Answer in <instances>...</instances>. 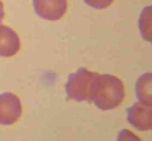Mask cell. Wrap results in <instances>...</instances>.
<instances>
[{
	"mask_svg": "<svg viewBox=\"0 0 152 141\" xmlns=\"http://www.w3.org/2000/svg\"><path fill=\"white\" fill-rule=\"evenodd\" d=\"M124 85L115 76L97 74L92 84L91 99L97 107L107 111L118 107L124 99Z\"/></svg>",
	"mask_w": 152,
	"mask_h": 141,
	"instance_id": "cell-1",
	"label": "cell"
},
{
	"mask_svg": "<svg viewBox=\"0 0 152 141\" xmlns=\"http://www.w3.org/2000/svg\"><path fill=\"white\" fill-rule=\"evenodd\" d=\"M97 74L83 67L70 74L65 85L68 98L76 102L92 101V84Z\"/></svg>",
	"mask_w": 152,
	"mask_h": 141,
	"instance_id": "cell-2",
	"label": "cell"
},
{
	"mask_svg": "<svg viewBox=\"0 0 152 141\" xmlns=\"http://www.w3.org/2000/svg\"><path fill=\"white\" fill-rule=\"evenodd\" d=\"M21 100L17 95L10 92L0 94V124L11 125L22 115Z\"/></svg>",
	"mask_w": 152,
	"mask_h": 141,
	"instance_id": "cell-3",
	"label": "cell"
},
{
	"mask_svg": "<svg viewBox=\"0 0 152 141\" xmlns=\"http://www.w3.org/2000/svg\"><path fill=\"white\" fill-rule=\"evenodd\" d=\"M36 13L42 19L57 21L61 19L67 9V0H33Z\"/></svg>",
	"mask_w": 152,
	"mask_h": 141,
	"instance_id": "cell-4",
	"label": "cell"
},
{
	"mask_svg": "<svg viewBox=\"0 0 152 141\" xmlns=\"http://www.w3.org/2000/svg\"><path fill=\"white\" fill-rule=\"evenodd\" d=\"M127 120L137 130L152 129V105L137 102L126 110Z\"/></svg>",
	"mask_w": 152,
	"mask_h": 141,
	"instance_id": "cell-5",
	"label": "cell"
},
{
	"mask_svg": "<svg viewBox=\"0 0 152 141\" xmlns=\"http://www.w3.org/2000/svg\"><path fill=\"white\" fill-rule=\"evenodd\" d=\"M19 36L14 30L5 25H0V57H11L21 48Z\"/></svg>",
	"mask_w": 152,
	"mask_h": 141,
	"instance_id": "cell-6",
	"label": "cell"
},
{
	"mask_svg": "<svg viewBox=\"0 0 152 141\" xmlns=\"http://www.w3.org/2000/svg\"><path fill=\"white\" fill-rule=\"evenodd\" d=\"M136 96L139 102L152 105V74L148 72L141 75L135 85Z\"/></svg>",
	"mask_w": 152,
	"mask_h": 141,
	"instance_id": "cell-7",
	"label": "cell"
},
{
	"mask_svg": "<svg viewBox=\"0 0 152 141\" xmlns=\"http://www.w3.org/2000/svg\"><path fill=\"white\" fill-rule=\"evenodd\" d=\"M151 6L144 8L139 20V27L142 38L151 42V22H152Z\"/></svg>",
	"mask_w": 152,
	"mask_h": 141,
	"instance_id": "cell-8",
	"label": "cell"
},
{
	"mask_svg": "<svg viewBox=\"0 0 152 141\" xmlns=\"http://www.w3.org/2000/svg\"><path fill=\"white\" fill-rule=\"evenodd\" d=\"M85 3L92 8L103 9L107 8L114 0H84Z\"/></svg>",
	"mask_w": 152,
	"mask_h": 141,
	"instance_id": "cell-9",
	"label": "cell"
},
{
	"mask_svg": "<svg viewBox=\"0 0 152 141\" xmlns=\"http://www.w3.org/2000/svg\"><path fill=\"white\" fill-rule=\"evenodd\" d=\"M117 141H142L136 134L129 130L124 129L118 133Z\"/></svg>",
	"mask_w": 152,
	"mask_h": 141,
	"instance_id": "cell-10",
	"label": "cell"
},
{
	"mask_svg": "<svg viewBox=\"0 0 152 141\" xmlns=\"http://www.w3.org/2000/svg\"><path fill=\"white\" fill-rule=\"evenodd\" d=\"M4 15V5L2 1L0 0V23L3 20Z\"/></svg>",
	"mask_w": 152,
	"mask_h": 141,
	"instance_id": "cell-11",
	"label": "cell"
}]
</instances>
